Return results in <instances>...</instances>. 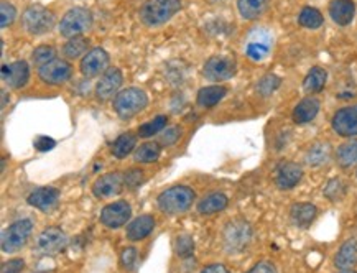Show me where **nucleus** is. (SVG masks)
I'll return each mask as SVG.
<instances>
[{
	"mask_svg": "<svg viewBox=\"0 0 357 273\" xmlns=\"http://www.w3.org/2000/svg\"><path fill=\"white\" fill-rule=\"evenodd\" d=\"M181 0H145L140 7V20L146 26H160L180 12Z\"/></svg>",
	"mask_w": 357,
	"mask_h": 273,
	"instance_id": "f257e3e1",
	"label": "nucleus"
},
{
	"mask_svg": "<svg viewBox=\"0 0 357 273\" xmlns=\"http://www.w3.org/2000/svg\"><path fill=\"white\" fill-rule=\"evenodd\" d=\"M54 24H56V17L52 10H48L47 7L38 6H30L22 15V25L26 33L33 35V36H40L45 33H50L53 30Z\"/></svg>",
	"mask_w": 357,
	"mask_h": 273,
	"instance_id": "f03ea898",
	"label": "nucleus"
},
{
	"mask_svg": "<svg viewBox=\"0 0 357 273\" xmlns=\"http://www.w3.org/2000/svg\"><path fill=\"white\" fill-rule=\"evenodd\" d=\"M157 203L160 211L175 216V214L185 212L191 208V204L195 203V193L193 189L186 188V186H175V188L163 191Z\"/></svg>",
	"mask_w": 357,
	"mask_h": 273,
	"instance_id": "7ed1b4c3",
	"label": "nucleus"
},
{
	"mask_svg": "<svg viewBox=\"0 0 357 273\" xmlns=\"http://www.w3.org/2000/svg\"><path fill=\"white\" fill-rule=\"evenodd\" d=\"M93 26V13L84 7H75L65 13L59 22V35L71 40L82 36Z\"/></svg>",
	"mask_w": 357,
	"mask_h": 273,
	"instance_id": "20e7f679",
	"label": "nucleus"
},
{
	"mask_svg": "<svg viewBox=\"0 0 357 273\" xmlns=\"http://www.w3.org/2000/svg\"><path fill=\"white\" fill-rule=\"evenodd\" d=\"M149 104V98L139 88H127L114 98V111L122 119H132Z\"/></svg>",
	"mask_w": 357,
	"mask_h": 273,
	"instance_id": "39448f33",
	"label": "nucleus"
},
{
	"mask_svg": "<svg viewBox=\"0 0 357 273\" xmlns=\"http://www.w3.org/2000/svg\"><path fill=\"white\" fill-rule=\"evenodd\" d=\"M31 229H33V222L30 219H22L13 222L3 231L2 234V250L7 254L17 252L20 250L29 240Z\"/></svg>",
	"mask_w": 357,
	"mask_h": 273,
	"instance_id": "423d86ee",
	"label": "nucleus"
},
{
	"mask_svg": "<svg viewBox=\"0 0 357 273\" xmlns=\"http://www.w3.org/2000/svg\"><path fill=\"white\" fill-rule=\"evenodd\" d=\"M222 239L229 252H241L249 245L252 239L250 226L242 219L229 222L226 229H224Z\"/></svg>",
	"mask_w": 357,
	"mask_h": 273,
	"instance_id": "0eeeda50",
	"label": "nucleus"
},
{
	"mask_svg": "<svg viewBox=\"0 0 357 273\" xmlns=\"http://www.w3.org/2000/svg\"><path fill=\"white\" fill-rule=\"evenodd\" d=\"M236 61L229 56L209 58L203 68V75L206 76V79L213 81V83H222V81L231 79L236 75Z\"/></svg>",
	"mask_w": 357,
	"mask_h": 273,
	"instance_id": "6e6552de",
	"label": "nucleus"
},
{
	"mask_svg": "<svg viewBox=\"0 0 357 273\" xmlns=\"http://www.w3.org/2000/svg\"><path fill=\"white\" fill-rule=\"evenodd\" d=\"M73 75V66L65 60H53L38 68V76L43 83L58 86L66 83Z\"/></svg>",
	"mask_w": 357,
	"mask_h": 273,
	"instance_id": "1a4fd4ad",
	"label": "nucleus"
},
{
	"mask_svg": "<svg viewBox=\"0 0 357 273\" xmlns=\"http://www.w3.org/2000/svg\"><path fill=\"white\" fill-rule=\"evenodd\" d=\"M132 216V208L127 201H117L112 204H107L106 208L100 211V222L109 229H117L123 224H127V221Z\"/></svg>",
	"mask_w": 357,
	"mask_h": 273,
	"instance_id": "9d476101",
	"label": "nucleus"
},
{
	"mask_svg": "<svg viewBox=\"0 0 357 273\" xmlns=\"http://www.w3.org/2000/svg\"><path fill=\"white\" fill-rule=\"evenodd\" d=\"M68 245V237L65 232L59 231L58 227H48L38 235L36 240V247L45 256H53V254L61 252Z\"/></svg>",
	"mask_w": 357,
	"mask_h": 273,
	"instance_id": "9b49d317",
	"label": "nucleus"
},
{
	"mask_svg": "<svg viewBox=\"0 0 357 273\" xmlns=\"http://www.w3.org/2000/svg\"><path fill=\"white\" fill-rule=\"evenodd\" d=\"M109 66V54L102 48H93L82 56L81 60V72L86 77H94L106 72Z\"/></svg>",
	"mask_w": 357,
	"mask_h": 273,
	"instance_id": "f8f14e48",
	"label": "nucleus"
},
{
	"mask_svg": "<svg viewBox=\"0 0 357 273\" xmlns=\"http://www.w3.org/2000/svg\"><path fill=\"white\" fill-rule=\"evenodd\" d=\"M333 129L341 136L357 135V106L340 109L334 114Z\"/></svg>",
	"mask_w": 357,
	"mask_h": 273,
	"instance_id": "ddd939ff",
	"label": "nucleus"
},
{
	"mask_svg": "<svg viewBox=\"0 0 357 273\" xmlns=\"http://www.w3.org/2000/svg\"><path fill=\"white\" fill-rule=\"evenodd\" d=\"M123 185H126V178H123L121 173H107V175L96 180V183L93 185V193L99 199L111 198L114 194L121 193Z\"/></svg>",
	"mask_w": 357,
	"mask_h": 273,
	"instance_id": "4468645a",
	"label": "nucleus"
},
{
	"mask_svg": "<svg viewBox=\"0 0 357 273\" xmlns=\"http://www.w3.org/2000/svg\"><path fill=\"white\" fill-rule=\"evenodd\" d=\"M270 49H272V38L262 30H255V33H252L249 42L245 43V54L252 61L265 60Z\"/></svg>",
	"mask_w": 357,
	"mask_h": 273,
	"instance_id": "2eb2a0df",
	"label": "nucleus"
},
{
	"mask_svg": "<svg viewBox=\"0 0 357 273\" xmlns=\"http://www.w3.org/2000/svg\"><path fill=\"white\" fill-rule=\"evenodd\" d=\"M123 83V76L121 70L117 68H112V70H107L100 76V79L96 84V95L100 101H106V99H111L114 94L121 89Z\"/></svg>",
	"mask_w": 357,
	"mask_h": 273,
	"instance_id": "dca6fc26",
	"label": "nucleus"
},
{
	"mask_svg": "<svg viewBox=\"0 0 357 273\" xmlns=\"http://www.w3.org/2000/svg\"><path fill=\"white\" fill-rule=\"evenodd\" d=\"M30 68L26 61H15L8 66H2V81L12 89H22L29 83Z\"/></svg>",
	"mask_w": 357,
	"mask_h": 273,
	"instance_id": "f3484780",
	"label": "nucleus"
},
{
	"mask_svg": "<svg viewBox=\"0 0 357 273\" xmlns=\"http://www.w3.org/2000/svg\"><path fill=\"white\" fill-rule=\"evenodd\" d=\"M329 15L334 24L346 26L356 15V3L352 0H331L329 3Z\"/></svg>",
	"mask_w": 357,
	"mask_h": 273,
	"instance_id": "a211bd4d",
	"label": "nucleus"
},
{
	"mask_svg": "<svg viewBox=\"0 0 357 273\" xmlns=\"http://www.w3.org/2000/svg\"><path fill=\"white\" fill-rule=\"evenodd\" d=\"M303 170L296 163H283L277 171V185L280 189H291L300 183Z\"/></svg>",
	"mask_w": 357,
	"mask_h": 273,
	"instance_id": "6ab92c4d",
	"label": "nucleus"
},
{
	"mask_svg": "<svg viewBox=\"0 0 357 273\" xmlns=\"http://www.w3.org/2000/svg\"><path fill=\"white\" fill-rule=\"evenodd\" d=\"M58 199H59V191L54 189V188H40L33 191V193L30 194L29 199V204H31L33 208H38L40 211H52V209L56 206L58 204Z\"/></svg>",
	"mask_w": 357,
	"mask_h": 273,
	"instance_id": "aec40b11",
	"label": "nucleus"
},
{
	"mask_svg": "<svg viewBox=\"0 0 357 273\" xmlns=\"http://www.w3.org/2000/svg\"><path fill=\"white\" fill-rule=\"evenodd\" d=\"M155 229V219L149 214L145 216L137 217L127 226V239L129 240H142L145 239L146 235L152 234V231Z\"/></svg>",
	"mask_w": 357,
	"mask_h": 273,
	"instance_id": "412c9836",
	"label": "nucleus"
},
{
	"mask_svg": "<svg viewBox=\"0 0 357 273\" xmlns=\"http://www.w3.org/2000/svg\"><path fill=\"white\" fill-rule=\"evenodd\" d=\"M334 265L340 270H351L357 265V240H347L341 245L334 258Z\"/></svg>",
	"mask_w": 357,
	"mask_h": 273,
	"instance_id": "4be33fe9",
	"label": "nucleus"
},
{
	"mask_svg": "<svg viewBox=\"0 0 357 273\" xmlns=\"http://www.w3.org/2000/svg\"><path fill=\"white\" fill-rule=\"evenodd\" d=\"M319 112V101L314 98H306L298 102V106L293 111V120L296 124H308L318 116Z\"/></svg>",
	"mask_w": 357,
	"mask_h": 273,
	"instance_id": "5701e85b",
	"label": "nucleus"
},
{
	"mask_svg": "<svg viewBox=\"0 0 357 273\" xmlns=\"http://www.w3.org/2000/svg\"><path fill=\"white\" fill-rule=\"evenodd\" d=\"M268 3L270 0H237V8L244 20H257L267 10Z\"/></svg>",
	"mask_w": 357,
	"mask_h": 273,
	"instance_id": "b1692460",
	"label": "nucleus"
},
{
	"mask_svg": "<svg viewBox=\"0 0 357 273\" xmlns=\"http://www.w3.org/2000/svg\"><path fill=\"white\" fill-rule=\"evenodd\" d=\"M314 217H317V208L313 204L300 203L291 208V219L301 229L308 227L314 221Z\"/></svg>",
	"mask_w": 357,
	"mask_h": 273,
	"instance_id": "393cba45",
	"label": "nucleus"
},
{
	"mask_svg": "<svg viewBox=\"0 0 357 273\" xmlns=\"http://www.w3.org/2000/svg\"><path fill=\"white\" fill-rule=\"evenodd\" d=\"M227 89L224 86H208L198 93V104L201 107H213L222 101Z\"/></svg>",
	"mask_w": 357,
	"mask_h": 273,
	"instance_id": "a878e982",
	"label": "nucleus"
},
{
	"mask_svg": "<svg viewBox=\"0 0 357 273\" xmlns=\"http://www.w3.org/2000/svg\"><path fill=\"white\" fill-rule=\"evenodd\" d=\"M326 79H328V72L324 71L323 68H318V66L311 68L303 81V89L310 94L319 93V91L324 88V84H326Z\"/></svg>",
	"mask_w": 357,
	"mask_h": 273,
	"instance_id": "bb28decb",
	"label": "nucleus"
},
{
	"mask_svg": "<svg viewBox=\"0 0 357 273\" xmlns=\"http://www.w3.org/2000/svg\"><path fill=\"white\" fill-rule=\"evenodd\" d=\"M336 162L342 168H349L357 163V140H349L336 150Z\"/></svg>",
	"mask_w": 357,
	"mask_h": 273,
	"instance_id": "cd10ccee",
	"label": "nucleus"
},
{
	"mask_svg": "<svg viewBox=\"0 0 357 273\" xmlns=\"http://www.w3.org/2000/svg\"><path fill=\"white\" fill-rule=\"evenodd\" d=\"M227 198L222 193H213L209 196H206L203 201L198 204V211L201 214H214L222 211L227 206Z\"/></svg>",
	"mask_w": 357,
	"mask_h": 273,
	"instance_id": "c85d7f7f",
	"label": "nucleus"
},
{
	"mask_svg": "<svg viewBox=\"0 0 357 273\" xmlns=\"http://www.w3.org/2000/svg\"><path fill=\"white\" fill-rule=\"evenodd\" d=\"M329 155H331V145L326 142H318L308 150L306 162L311 166H321L329 160Z\"/></svg>",
	"mask_w": 357,
	"mask_h": 273,
	"instance_id": "c756f323",
	"label": "nucleus"
},
{
	"mask_svg": "<svg viewBox=\"0 0 357 273\" xmlns=\"http://www.w3.org/2000/svg\"><path fill=\"white\" fill-rule=\"evenodd\" d=\"M323 22H324V18L318 8H314V7L301 8V12L298 15V24L301 26H305V29H310V30H317L323 25Z\"/></svg>",
	"mask_w": 357,
	"mask_h": 273,
	"instance_id": "7c9ffc66",
	"label": "nucleus"
},
{
	"mask_svg": "<svg viewBox=\"0 0 357 273\" xmlns=\"http://www.w3.org/2000/svg\"><path fill=\"white\" fill-rule=\"evenodd\" d=\"M135 143H137V136L134 134H123L119 136L112 147V153L114 157L117 158H126L127 155H130L135 150Z\"/></svg>",
	"mask_w": 357,
	"mask_h": 273,
	"instance_id": "2f4dec72",
	"label": "nucleus"
},
{
	"mask_svg": "<svg viewBox=\"0 0 357 273\" xmlns=\"http://www.w3.org/2000/svg\"><path fill=\"white\" fill-rule=\"evenodd\" d=\"M89 40H86L84 36H76V38L68 40L65 47H63V54L70 60H75V58H81L86 54V49H88Z\"/></svg>",
	"mask_w": 357,
	"mask_h": 273,
	"instance_id": "473e14b6",
	"label": "nucleus"
},
{
	"mask_svg": "<svg viewBox=\"0 0 357 273\" xmlns=\"http://www.w3.org/2000/svg\"><path fill=\"white\" fill-rule=\"evenodd\" d=\"M160 157V145L157 142H146L140 145L135 152V162L140 163H153Z\"/></svg>",
	"mask_w": 357,
	"mask_h": 273,
	"instance_id": "72a5a7b5",
	"label": "nucleus"
},
{
	"mask_svg": "<svg viewBox=\"0 0 357 273\" xmlns=\"http://www.w3.org/2000/svg\"><path fill=\"white\" fill-rule=\"evenodd\" d=\"M56 60V49L52 45H41V47L35 48V52L31 53V61L35 66H45L47 63Z\"/></svg>",
	"mask_w": 357,
	"mask_h": 273,
	"instance_id": "f704fd0d",
	"label": "nucleus"
},
{
	"mask_svg": "<svg viewBox=\"0 0 357 273\" xmlns=\"http://www.w3.org/2000/svg\"><path fill=\"white\" fill-rule=\"evenodd\" d=\"M168 124V119L167 116H158L155 117L153 120L146 122V124H144L139 129V136L140 139H149V136H153L157 135L158 132H162L165 127H167Z\"/></svg>",
	"mask_w": 357,
	"mask_h": 273,
	"instance_id": "c9c22d12",
	"label": "nucleus"
},
{
	"mask_svg": "<svg viewBox=\"0 0 357 273\" xmlns=\"http://www.w3.org/2000/svg\"><path fill=\"white\" fill-rule=\"evenodd\" d=\"M280 83H282V79L278 76L267 75V76H264L262 79L259 81L257 91H259L260 94L267 98V95H270L272 93H275V91L278 89V86H280Z\"/></svg>",
	"mask_w": 357,
	"mask_h": 273,
	"instance_id": "e433bc0d",
	"label": "nucleus"
},
{
	"mask_svg": "<svg viewBox=\"0 0 357 273\" xmlns=\"http://www.w3.org/2000/svg\"><path fill=\"white\" fill-rule=\"evenodd\" d=\"M176 254L178 257H191L195 252V240L191 235H180V237L176 239Z\"/></svg>",
	"mask_w": 357,
	"mask_h": 273,
	"instance_id": "4c0bfd02",
	"label": "nucleus"
},
{
	"mask_svg": "<svg viewBox=\"0 0 357 273\" xmlns=\"http://www.w3.org/2000/svg\"><path fill=\"white\" fill-rule=\"evenodd\" d=\"M15 7L8 2H2V6H0V26H2V29H7V26H10L13 22H15Z\"/></svg>",
	"mask_w": 357,
	"mask_h": 273,
	"instance_id": "58836bf2",
	"label": "nucleus"
},
{
	"mask_svg": "<svg viewBox=\"0 0 357 273\" xmlns=\"http://www.w3.org/2000/svg\"><path fill=\"white\" fill-rule=\"evenodd\" d=\"M181 136V129L180 127H168L167 130H163L158 136V142L165 145V147H170V145L176 143Z\"/></svg>",
	"mask_w": 357,
	"mask_h": 273,
	"instance_id": "ea45409f",
	"label": "nucleus"
},
{
	"mask_svg": "<svg viewBox=\"0 0 357 273\" xmlns=\"http://www.w3.org/2000/svg\"><path fill=\"white\" fill-rule=\"evenodd\" d=\"M344 191H346V186L342 181L331 180L326 185V188H324V194H326V198L331 199V201H336V199H340L342 194H344Z\"/></svg>",
	"mask_w": 357,
	"mask_h": 273,
	"instance_id": "a19ab883",
	"label": "nucleus"
},
{
	"mask_svg": "<svg viewBox=\"0 0 357 273\" xmlns=\"http://www.w3.org/2000/svg\"><path fill=\"white\" fill-rule=\"evenodd\" d=\"M25 268V262L22 258H12L2 265V273H20Z\"/></svg>",
	"mask_w": 357,
	"mask_h": 273,
	"instance_id": "79ce46f5",
	"label": "nucleus"
},
{
	"mask_svg": "<svg viewBox=\"0 0 357 273\" xmlns=\"http://www.w3.org/2000/svg\"><path fill=\"white\" fill-rule=\"evenodd\" d=\"M126 185L127 188H135V186H139L142 183V178H144V173L140 170H130L126 173Z\"/></svg>",
	"mask_w": 357,
	"mask_h": 273,
	"instance_id": "37998d69",
	"label": "nucleus"
},
{
	"mask_svg": "<svg viewBox=\"0 0 357 273\" xmlns=\"http://www.w3.org/2000/svg\"><path fill=\"white\" fill-rule=\"evenodd\" d=\"M121 260H122V265L126 268H132L134 267V263L137 260V250L134 247H127L122 250V256H121Z\"/></svg>",
	"mask_w": 357,
	"mask_h": 273,
	"instance_id": "c03bdc74",
	"label": "nucleus"
},
{
	"mask_svg": "<svg viewBox=\"0 0 357 273\" xmlns=\"http://www.w3.org/2000/svg\"><path fill=\"white\" fill-rule=\"evenodd\" d=\"M56 142H54L53 139H50V136H38V139L35 140V148L40 150V152H48V150H52Z\"/></svg>",
	"mask_w": 357,
	"mask_h": 273,
	"instance_id": "a18cd8bd",
	"label": "nucleus"
},
{
	"mask_svg": "<svg viewBox=\"0 0 357 273\" xmlns=\"http://www.w3.org/2000/svg\"><path fill=\"white\" fill-rule=\"evenodd\" d=\"M247 273H277V270L273 268V265H270V263L262 262V263H257L254 268H250Z\"/></svg>",
	"mask_w": 357,
	"mask_h": 273,
	"instance_id": "49530a36",
	"label": "nucleus"
},
{
	"mask_svg": "<svg viewBox=\"0 0 357 273\" xmlns=\"http://www.w3.org/2000/svg\"><path fill=\"white\" fill-rule=\"evenodd\" d=\"M201 273H229V272L224 265H209V267H206Z\"/></svg>",
	"mask_w": 357,
	"mask_h": 273,
	"instance_id": "de8ad7c7",
	"label": "nucleus"
},
{
	"mask_svg": "<svg viewBox=\"0 0 357 273\" xmlns=\"http://www.w3.org/2000/svg\"><path fill=\"white\" fill-rule=\"evenodd\" d=\"M340 273H357V272H354V270H341Z\"/></svg>",
	"mask_w": 357,
	"mask_h": 273,
	"instance_id": "09e8293b",
	"label": "nucleus"
}]
</instances>
